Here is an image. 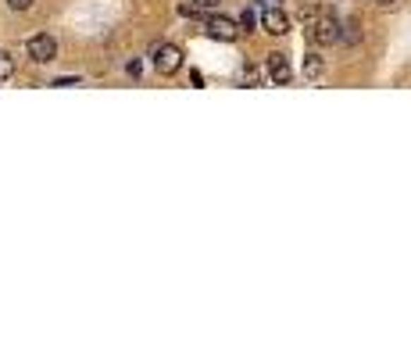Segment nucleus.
Wrapping results in <instances>:
<instances>
[{"mask_svg": "<svg viewBox=\"0 0 411 357\" xmlns=\"http://www.w3.org/2000/svg\"><path fill=\"white\" fill-rule=\"evenodd\" d=\"M150 61H154V68L161 72V75H175L183 68V50L175 47V43H157L154 50H150Z\"/></svg>", "mask_w": 411, "mask_h": 357, "instance_id": "1", "label": "nucleus"}, {"mask_svg": "<svg viewBox=\"0 0 411 357\" xmlns=\"http://www.w3.org/2000/svg\"><path fill=\"white\" fill-rule=\"evenodd\" d=\"M340 18H333V15H326V18H315L311 22V43H318V47H329V43H340Z\"/></svg>", "mask_w": 411, "mask_h": 357, "instance_id": "2", "label": "nucleus"}, {"mask_svg": "<svg viewBox=\"0 0 411 357\" xmlns=\"http://www.w3.org/2000/svg\"><path fill=\"white\" fill-rule=\"evenodd\" d=\"M25 50H29V57H32L36 65H47V61H54V57H57V40L47 36V32H40V36H32L25 43Z\"/></svg>", "mask_w": 411, "mask_h": 357, "instance_id": "3", "label": "nucleus"}, {"mask_svg": "<svg viewBox=\"0 0 411 357\" xmlns=\"http://www.w3.org/2000/svg\"><path fill=\"white\" fill-rule=\"evenodd\" d=\"M265 72H268V79H272L275 86H286V83L293 79L290 57H286V54H279V50H272V54L265 57Z\"/></svg>", "mask_w": 411, "mask_h": 357, "instance_id": "4", "label": "nucleus"}, {"mask_svg": "<svg viewBox=\"0 0 411 357\" xmlns=\"http://www.w3.org/2000/svg\"><path fill=\"white\" fill-rule=\"evenodd\" d=\"M208 36H211V40H222V43H232V40L240 36V25L232 22V18H222V15H218V18L208 22Z\"/></svg>", "mask_w": 411, "mask_h": 357, "instance_id": "5", "label": "nucleus"}, {"mask_svg": "<svg viewBox=\"0 0 411 357\" xmlns=\"http://www.w3.org/2000/svg\"><path fill=\"white\" fill-rule=\"evenodd\" d=\"M261 29L272 32V36L290 32V18H286V11H279V8H265V11H261Z\"/></svg>", "mask_w": 411, "mask_h": 357, "instance_id": "6", "label": "nucleus"}, {"mask_svg": "<svg viewBox=\"0 0 411 357\" xmlns=\"http://www.w3.org/2000/svg\"><path fill=\"white\" fill-rule=\"evenodd\" d=\"M322 68H326V61L318 54H304V79H318Z\"/></svg>", "mask_w": 411, "mask_h": 357, "instance_id": "7", "label": "nucleus"}, {"mask_svg": "<svg viewBox=\"0 0 411 357\" xmlns=\"http://www.w3.org/2000/svg\"><path fill=\"white\" fill-rule=\"evenodd\" d=\"M11 75H15V61H11L8 50H0V83H8Z\"/></svg>", "mask_w": 411, "mask_h": 357, "instance_id": "8", "label": "nucleus"}, {"mask_svg": "<svg viewBox=\"0 0 411 357\" xmlns=\"http://www.w3.org/2000/svg\"><path fill=\"white\" fill-rule=\"evenodd\" d=\"M254 22H258V15H254L251 8H244V11H240V18H237L240 32H251V29H254Z\"/></svg>", "mask_w": 411, "mask_h": 357, "instance_id": "9", "label": "nucleus"}, {"mask_svg": "<svg viewBox=\"0 0 411 357\" xmlns=\"http://www.w3.org/2000/svg\"><path fill=\"white\" fill-rule=\"evenodd\" d=\"M8 8H11V11H29L32 0H8Z\"/></svg>", "mask_w": 411, "mask_h": 357, "instance_id": "10", "label": "nucleus"}, {"mask_svg": "<svg viewBox=\"0 0 411 357\" xmlns=\"http://www.w3.org/2000/svg\"><path fill=\"white\" fill-rule=\"evenodd\" d=\"M190 4H193V8H204V11H208V8H218L222 0H190Z\"/></svg>", "mask_w": 411, "mask_h": 357, "instance_id": "11", "label": "nucleus"}, {"mask_svg": "<svg viewBox=\"0 0 411 357\" xmlns=\"http://www.w3.org/2000/svg\"><path fill=\"white\" fill-rule=\"evenodd\" d=\"M54 86H79V79H72V75L65 79V75H61V79H54Z\"/></svg>", "mask_w": 411, "mask_h": 357, "instance_id": "12", "label": "nucleus"}, {"mask_svg": "<svg viewBox=\"0 0 411 357\" xmlns=\"http://www.w3.org/2000/svg\"><path fill=\"white\" fill-rule=\"evenodd\" d=\"M376 4H379V8H393V4H397V0H376Z\"/></svg>", "mask_w": 411, "mask_h": 357, "instance_id": "13", "label": "nucleus"}]
</instances>
